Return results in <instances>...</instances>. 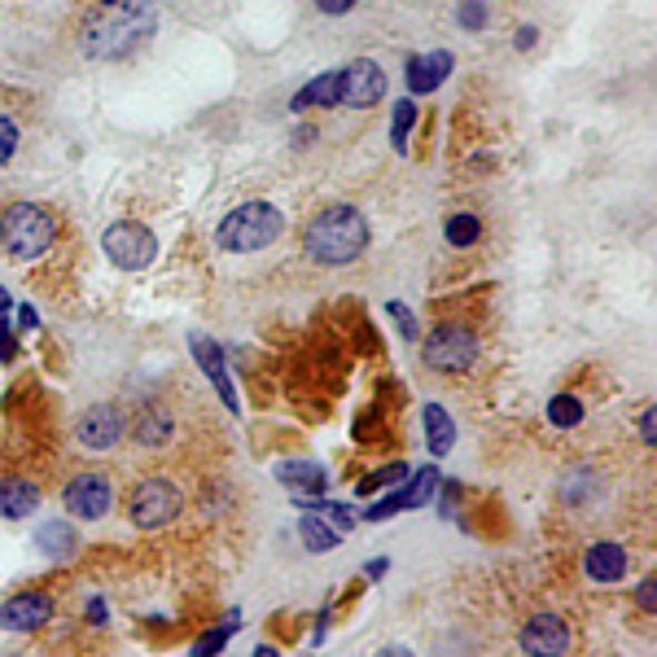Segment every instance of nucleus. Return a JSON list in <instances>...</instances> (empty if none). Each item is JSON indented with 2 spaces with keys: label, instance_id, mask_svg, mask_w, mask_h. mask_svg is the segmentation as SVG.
<instances>
[{
  "label": "nucleus",
  "instance_id": "f257e3e1",
  "mask_svg": "<svg viewBox=\"0 0 657 657\" xmlns=\"http://www.w3.org/2000/svg\"><path fill=\"white\" fill-rule=\"evenodd\" d=\"M153 31H158V9L149 0H106L83 22V53L97 62L128 58Z\"/></svg>",
  "mask_w": 657,
  "mask_h": 657
},
{
  "label": "nucleus",
  "instance_id": "f03ea898",
  "mask_svg": "<svg viewBox=\"0 0 657 657\" xmlns=\"http://www.w3.org/2000/svg\"><path fill=\"white\" fill-rule=\"evenodd\" d=\"M368 246V219L356 207H325L320 216L307 223L302 232V250L311 263H325V268H347L365 255Z\"/></svg>",
  "mask_w": 657,
  "mask_h": 657
},
{
  "label": "nucleus",
  "instance_id": "7ed1b4c3",
  "mask_svg": "<svg viewBox=\"0 0 657 657\" xmlns=\"http://www.w3.org/2000/svg\"><path fill=\"white\" fill-rule=\"evenodd\" d=\"M281 232H286V216L272 202H241L237 211L219 219L216 241L228 255H255V250H268Z\"/></svg>",
  "mask_w": 657,
  "mask_h": 657
},
{
  "label": "nucleus",
  "instance_id": "20e7f679",
  "mask_svg": "<svg viewBox=\"0 0 657 657\" xmlns=\"http://www.w3.org/2000/svg\"><path fill=\"white\" fill-rule=\"evenodd\" d=\"M53 241H58V219H53V211H44L36 202H13V207L0 211V246L13 259H40Z\"/></svg>",
  "mask_w": 657,
  "mask_h": 657
},
{
  "label": "nucleus",
  "instance_id": "39448f33",
  "mask_svg": "<svg viewBox=\"0 0 657 657\" xmlns=\"http://www.w3.org/2000/svg\"><path fill=\"white\" fill-rule=\"evenodd\" d=\"M421 360L435 372H465L478 360V334L469 325H435L430 338L421 342Z\"/></svg>",
  "mask_w": 657,
  "mask_h": 657
},
{
  "label": "nucleus",
  "instance_id": "423d86ee",
  "mask_svg": "<svg viewBox=\"0 0 657 657\" xmlns=\"http://www.w3.org/2000/svg\"><path fill=\"white\" fill-rule=\"evenodd\" d=\"M180 509H185V491L176 482H167V478L137 482V491L128 500V517H132L137 530H162L167 521L180 517Z\"/></svg>",
  "mask_w": 657,
  "mask_h": 657
},
{
  "label": "nucleus",
  "instance_id": "0eeeda50",
  "mask_svg": "<svg viewBox=\"0 0 657 657\" xmlns=\"http://www.w3.org/2000/svg\"><path fill=\"white\" fill-rule=\"evenodd\" d=\"M101 250H106V259H110L115 268H123V272H141V268L153 263L158 241H153V232H149L146 223H137V219H119V223H110V228L101 232Z\"/></svg>",
  "mask_w": 657,
  "mask_h": 657
},
{
  "label": "nucleus",
  "instance_id": "6e6552de",
  "mask_svg": "<svg viewBox=\"0 0 657 657\" xmlns=\"http://www.w3.org/2000/svg\"><path fill=\"white\" fill-rule=\"evenodd\" d=\"M62 505L79 521H97L115 505V482L101 469H83V474H74L71 482L62 487Z\"/></svg>",
  "mask_w": 657,
  "mask_h": 657
},
{
  "label": "nucleus",
  "instance_id": "1a4fd4ad",
  "mask_svg": "<svg viewBox=\"0 0 657 657\" xmlns=\"http://www.w3.org/2000/svg\"><path fill=\"white\" fill-rule=\"evenodd\" d=\"M386 97V71L372 62V58H356L351 67L338 71V106H351V110H368Z\"/></svg>",
  "mask_w": 657,
  "mask_h": 657
},
{
  "label": "nucleus",
  "instance_id": "9d476101",
  "mask_svg": "<svg viewBox=\"0 0 657 657\" xmlns=\"http://www.w3.org/2000/svg\"><path fill=\"white\" fill-rule=\"evenodd\" d=\"M521 654L526 657H566L570 654V623L561 614H535L521 627Z\"/></svg>",
  "mask_w": 657,
  "mask_h": 657
},
{
  "label": "nucleus",
  "instance_id": "9b49d317",
  "mask_svg": "<svg viewBox=\"0 0 657 657\" xmlns=\"http://www.w3.org/2000/svg\"><path fill=\"white\" fill-rule=\"evenodd\" d=\"M128 430V421H123V412L115 408V404H92L83 417H79V426H74V435L79 442L88 447V451H110L119 438Z\"/></svg>",
  "mask_w": 657,
  "mask_h": 657
},
{
  "label": "nucleus",
  "instance_id": "f8f14e48",
  "mask_svg": "<svg viewBox=\"0 0 657 657\" xmlns=\"http://www.w3.org/2000/svg\"><path fill=\"white\" fill-rule=\"evenodd\" d=\"M53 618V596L49 591H18L0 605V627L4 631H40Z\"/></svg>",
  "mask_w": 657,
  "mask_h": 657
},
{
  "label": "nucleus",
  "instance_id": "ddd939ff",
  "mask_svg": "<svg viewBox=\"0 0 657 657\" xmlns=\"http://www.w3.org/2000/svg\"><path fill=\"white\" fill-rule=\"evenodd\" d=\"M584 575L591 584H618V579L627 575V553H623V544H614V539L591 544L584 557Z\"/></svg>",
  "mask_w": 657,
  "mask_h": 657
},
{
  "label": "nucleus",
  "instance_id": "4468645a",
  "mask_svg": "<svg viewBox=\"0 0 657 657\" xmlns=\"http://www.w3.org/2000/svg\"><path fill=\"white\" fill-rule=\"evenodd\" d=\"M36 505H40V487H36V482H27V478H18V474L0 478V517H4V521L31 517Z\"/></svg>",
  "mask_w": 657,
  "mask_h": 657
},
{
  "label": "nucleus",
  "instance_id": "2eb2a0df",
  "mask_svg": "<svg viewBox=\"0 0 657 657\" xmlns=\"http://www.w3.org/2000/svg\"><path fill=\"white\" fill-rule=\"evenodd\" d=\"M189 347H193V356H198L202 372H207V377L216 381V390H219V399H223V408H228V412H237V395H232V381H228V368H223V351H219L211 338H202V334H198V338H193Z\"/></svg>",
  "mask_w": 657,
  "mask_h": 657
},
{
  "label": "nucleus",
  "instance_id": "dca6fc26",
  "mask_svg": "<svg viewBox=\"0 0 657 657\" xmlns=\"http://www.w3.org/2000/svg\"><path fill=\"white\" fill-rule=\"evenodd\" d=\"M447 74H451V53L435 49V53H426V58H408V71H404V79H408V88H412V92H435Z\"/></svg>",
  "mask_w": 657,
  "mask_h": 657
},
{
  "label": "nucleus",
  "instance_id": "f3484780",
  "mask_svg": "<svg viewBox=\"0 0 657 657\" xmlns=\"http://www.w3.org/2000/svg\"><path fill=\"white\" fill-rule=\"evenodd\" d=\"M277 478H281V487H290L298 496H320L325 482H329V474H325L316 460H286V465L277 469Z\"/></svg>",
  "mask_w": 657,
  "mask_h": 657
},
{
  "label": "nucleus",
  "instance_id": "a211bd4d",
  "mask_svg": "<svg viewBox=\"0 0 657 657\" xmlns=\"http://www.w3.org/2000/svg\"><path fill=\"white\" fill-rule=\"evenodd\" d=\"M171 412L162 408V404H149V408H141V417H137V426H132V435H137V442L141 447H162L167 438H171Z\"/></svg>",
  "mask_w": 657,
  "mask_h": 657
},
{
  "label": "nucleus",
  "instance_id": "6ab92c4d",
  "mask_svg": "<svg viewBox=\"0 0 657 657\" xmlns=\"http://www.w3.org/2000/svg\"><path fill=\"white\" fill-rule=\"evenodd\" d=\"M426 447H430V456H447L451 447H456V421L438 408V404H426Z\"/></svg>",
  "mask_w": 657,
  "mask_h": 657
},
{
  "label": "nucleus",
  "instance_id": "aec40b11",
  "mask_svg": "<svg viewBox=\"0 0 657 657\" xmlns=\"http://www.w3.org/2000/svg\"><path fill=\"white\" fill-rule=\"evenodd\" d=\"M298 535H302L307 553H334V548L342 544V530H338V526H329L325 517H311V512L298 521Z\"/></svg>",
  "mask_w": 657,
  "mask_h": 657
},
{
  "label": "nucleus",
  "instance_id": "412c9836",
  "mask_svg": "<svg viewBox=\"0 0 657 657\" xmlns=\"http://www.w3.org/2000/svg\"><path fill=\"white\" fill-rule=\"evenodd\" d=\"M311 106H338V71L316 74V79L293 97V110H311Z\"/></svg>",
  "mask_w": 657,
  "mask_h": 657
},
{
  "label": "nucleus",
  "instance_id": "4be33fe9",
  "mask_svg": "<svg viewBox=\"0 0 657 657\" xmlns=\"http://www.w3.org/2000/svg\"><path fill=\"white\" fill-rule=\"evenodd\" d=\"M36 539H40V548H44L49 557H71L74 553V530L67 521H44Z\"/></svg>",
  "mask_w": 657,
  "mask_h": 657
},
{
  "label": "nucleus",
  "instance_id": "5701e85b",
  "mask_svg": "<svg viewBox=\"0 0 657 657\" xmlns=\"http://www.w3.org/2000/svg\"><path fill=\"white\" fill-rule=\"evenodd\" d=\"M548 421H553L557 430H575V426L584 421V404H579L575 395H553V399H548Z\"/></svg>",
  "mask_w": 657,
  "mask_h": 657
},
{
  "label": "nucleus",
  "instance_id": "b1692460",
  "mask_svg": "<svg viewBox=\"0 0 657 657\" xmlns=\"http://www.w3.org/2000/svg\"><path fill=\"white\" fill-rule=\"evenodd\" d=\"M399 482H408V465L404 460H395V465H381L377 474H368L356 482V496H368V491H381V487H399Z\"/></svg>",
  "mask_w": 657,
  "mask_h": 657
},
{
  "label": "nucleus",
  "instance_id": "393cba45",
  "mask_svg": "<svg viewBox=\"0 0 657 657\" xmlns=\"http://www.w3.org/2000/svg\"><path fill=\"white\" fill-rule=\"evenodd\" d=\"M478 237H482V219L478 216H465V211H460V216L447 219V241H451L456 250H460V246H474Z\"/></svg>",
  "mask_w": 657,
  "mask_h": 657
},
{
  "label": "nucleus",
  "instance_id": "a878e982",
  "mask_svg": "<svg viewBox=\"0 0 657 657\" xmlns=\"http://www.w3.org/2000/svg\"><path fill=\"white\" fill-rule=\"evenodd\" d=\"M412 123H417V106H412V101H399V106H395V123H390V141H395L399 153L408 149V132H412Z\"/></svg>",
  "mask_w": 657,
  "mask_h": 657
},
{
  "label": "nucleus",
  "instance_id": "bb28decb",
  "mask_svg": "<svg viewBox=\"0 0 657 657\" xmlns=\"http://www.w3.org/2000/svg\"><path fill=\"white\" fill-rule=\"evenodd\" d=\"M232 631H237V614H232V618H228L223 627H216V631H207V636H202V640L193 645V657H216L219 649L228 645V636H232Z\"/></svg>",
  "mask_w": 657,
  "mask_h": 657
},
{
  "label": "nucleus",
  "instance_id": "cd10ccee",
  "mask_svg": "<svg viewBox=\"0 0 657 657\" xmlns=\"http://www.w3.org/2000/svg\"><path fill=\"white\" fill-rule=\"evenodd\" d=\"M456 22L469 27V31H482V27H487V4H482V0H465L460 13H456Z\"/></svg>",
  "mask_w": 657,
  "mask_h": 657
},
{
  "label": "nucleus",
  "instance_id": "c85d7f7f",
  "mask_svg": "<svg viewBox=\"0 0 657 657\" xmlns=\"http://www.w3.org/2000/svg\"><path fill=\"white\" fill-rule=\"evenodd\" d=\"M13 149H18V123L9 115H0V167L13 158Z\"/></svg>",
  "mask_w": 657,
  "mask_h": 657
},
{
  "label": "nucleus",
  "instance_id": "c756f323",
  "mask_svg": "<svg viewBox=\"0 0 657 657\" xmlns=\"http://www.w3.org/2000/svg\"><path fill=\"white\" fill-rule=\"evenodd\" d=\"M386 311H390V316H395V320H399V334H404V338H408V342H412V338H417V320H412V311H408V307H404V302H390V307H386Z\"/></svg>",
  "mask_w": 657,
  "mask_h": 657
},
{
  "label": "nucleus",
  "instance_id": "7c9ffc66",
  "mask_svg": "<svg viewBox=\"0 0 657 657\" xmlns=\"http://www.w3.org/2000/svg\"><path fill=\"white\" fill-rule=\"evenodd\" d=\"M320 13H329V18H342V13H351V4L356 0H311Z\"/></svg>",
  "mask_w": 657,
  "mask_h": 657
},
{
  "label": "nucleus",
  "instance_id": "2f4dec72",
  "mask_svg": "<svg viewBox=\"0 0 657 657\" xmlns=\"http://www.w3.org/2000/svg\"><path fill=\"white\" fill-rule=\"evenodd\" d=\"M636 600H640V609H649V614H654V605H657V579H645V587L636 591Z\"/></svg>",
  "mask_w": 657,
  "mask_h": 657
},
{
  "label": "nucleus",
  "instance_id": "473e14b6",
  "mask_svg": "<svg viewBox=\"0 0 657 657\" xmlns=\"http://www.w3.org/2000/svg\"><path fill=\"white\" fill-rule=\"evenodd\" d=\"M13 325L9 320H0V360H9L13 356V334H9Z\"/></svg>",
  "mask_w": 657,
  "mask_h": 657
},
{
  "label": "nucleus",
  "instance_id": "72a5a7b5",
  "mask_svg": "<svg viewBox=\"0 0 657 657\" xmlns=\"http://www.w3.org/2000/svg\"><path fill=\"white\" fill-rule=\"evenodd\" d=\"M530 44H535V27H521L517 31V49H530Z\"/></svg>",
  "mask_w": 657,
  "mask_h": 657
},
{
  "label": "nucleus",
  "instance_id": "f704fd0d",
  "mask_svg": "<svg viewBox=\"0 0 657 657\" xmlns=\"http://www.w3.org/2000/svg\"><path fill=\"white\" fill-rule=\"evenodd\" d=\"M654 408H649V412H645V421H640V430H645V442H654Z\"/></svg>",
  "mask_w": 657,
  "mask_h": 657
},
{
  "label": "nucleus",
  "instance_id": "c9c22d12",
  "mask_svg": "<svg viewBox=\"0 0 657 657\" xmlns=\"http://www.w3.org/2000/svg\"><path fill=\"white\" fill-rule=\"evenodd\" d=\"M386 575V557H377V561H368V579H381Z\"/></svg>",
  "mask_w": 657,
  "mask_h": 657
},
{
  "label": "nucleus",
  "instance_id": "e433bc0d",
  "mask_svg": "<svg viewBox=\"0 0 657 657\" xmlns=\"http://www.w3.org/2000/svg\"><path fill=\"white\" fill-rule=\"evenodd\" d=\"M372 657H412V649H404V645H390V649H381V654Z\"/></svg>",
  "mask_w": 657,
  "mask_h": 657
},
{
  "label": "nucleus",
  "instance_id": "4c0bfd02",
  "mask_svg": "<svg viewBox=\"0 0 657 657\" xmlns=\"http://www.w3.org/2000/svg\"><path fill=\"white\" fill-rule=\"evenodd\" d=\"M18 320H22V329H36V311H31V307H22Z\"/></svg>",
  "mask_w": 657,
  "mask_h": 657
},
{
  "label": "nucleus",
  "instance_id": "58836bf2",
  "mask_svg": "<svg viewBox=\"0 0 657 657\" xmlns=\"http://www.w3.org/2000/svg\"><path fill=\"white\" fill-rule=\"evenodd\" d=\"M4 307H9V293L0 290V311H4Z\"/></svg>",
  "mask_w": 657,
  "mask_h": 657
},
{
  "label": "nucleus",
  "instance_id": "ea45409f",
  "mask_svg": "<svg viewBox=\"0 0 657 657\" xmlns=\"http://www.w3.org/2000/svg\"><path fill=\"white\" fill-rule=\"evenodd\" d=\"M255 657H277V654H272V649H259V654H255Z\"/></svg>",
  "mask_w": 657,
  "mask_h": 657
}]
</instances>
